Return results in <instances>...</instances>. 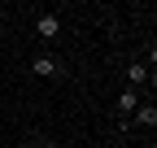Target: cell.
I'll return each mask as SVG.
<instances>
[{
	"label": "cell",
	"mask_w": 157,
	"mask_h": 148,
	"mask_svg": "<svg viewBox=\"0 0 157 148\" xmlns=\"http://www.w3.org/2000/svg\"><path fill=\"white\" fill-rule=\"evenodd\" d=\"M35 35H39L44 44H52L57 35H61V13H39V17H35Z\"/></svg>",
	"instance_id": "1"
},
{
	"label": "cell",
	"mask_w": 157,
	"mask_h": 148,
	"mask_svg": "<svg viewBox=\"0 0 157 148\" xmlns=\"http://www.w3.org/2000/svg\"><path fill=\"white\" fill-rule=\"evenodd\" d=\"M127 122H135V126H148V131H153V126H157V105H153V96L135 105V113H131Z\"/></svg>",
	"instance_id": "2"
},
{
	"label": "cell",
	"mask_w": 157,
	"mask_h": 148,
	"mask_svg": "<svg viewBox=\"0 0 157 148\" xmlns=\"http://www.w3.org/2000/svg\"><path fill=\"white\" fill-rule=\"evenodd\" d=\"M31 70L39 74V79H57V74H61V61H57L52 52H39V57L31 61Z\"/></svg>",
	"instance_id": "3"
},
{
	"label": "cell",
	"mask_w": 157,
	"mask_h": 148,
	"mask_svg": "<svg viewBox=\"0 0 157 148\" xmlns=\"http://www.w3.org/2000/svg\"><path fill=\"white\" fill-rule=\"evenodd\" d=\"M127 87H135V91L148 87V61H131L127 65Z\"/></svg>",
	"instance_id": "4"
},
{
	"label": "cell",
	"mask_w": 157,
	"mask_h": 148,
	"mask_svg": "<svg viewBox=\"0 0 157 148\" xmlns=\"http://www.w3.org/2000/svg\"><path fill=\"white\" fill-rule=\"evenodd\" d=\"M135 105H140V91H135V87H127L122 96H118V113H122V118H131V113H135Z\"/></svg>",
	"instance_id": "5"
},
{
	"label": "cell",
	"mask_w": 157,
	"mask_h": 148,
	"mask_svg": "<svg viewBox=\"0 0 157 148\" xmlns=\"http://www.w3.org/2000/svg\"><path fill=\"white\" fill-rule=\"evenodd\" d=\"M39 148H61V144H52V139H44V144H39Z\"/></svg>",
	"instance_id": "6"
},
{
	"label": "cell",
	"mask_w": 157,
	"mask_h": 148,
	"mask_svg": "<svg viewBox=\"0 0 157 148\" xmlns=\"http://www.w3.org/2000/svg\"><path fill=\"white\" fill-rule=\"evenodd\" d=\"M22 148H35V144H22Z\"/></svg>",
	"instance_id": "7"
}]
</instances>
